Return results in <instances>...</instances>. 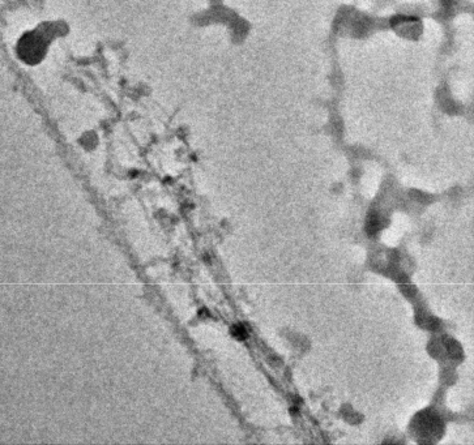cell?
Listing matches in <instances>:
<instances>
[{
  "instance_id": "cell-1",
  "label": "cell",
  "mask_w": 474,
  "mask_h": 445,
  "mask_svg": "<svg viewBox=\"0 0 474 445\" xmlns=\"http://www.w3.org/2000/svg\"><path fill=\"white\" fill-rule=\"evenodd\" d=\"M234 334H236V336H238V338H240V340L247 336L246 330H244V328H243L242 325H238L237 328H234Z\"/></svg>"
}]
</instances>
